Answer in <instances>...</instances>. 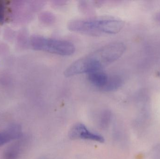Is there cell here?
Returning a JSON list of instances; mask_svg holds the SVG:
<instances>
[{"instance_id":"obj_1","label":"cell","mask_w":160,"mask_h":159,"mask_svg":"<svg viewBox=\"0 0 160 159\" xmlns=\"http://www.w3.org/2000/svg\"><path fill=\"white\" fill-rule=\"evenodd\" d=\"M126 46L120 42L111 43L80 58L65 70V76L71 77L83 73H89L114 62L122 56Z\"/></svg>"},{"instance_id":"obj_2","label":"cell","mask_w":160,"mask_h":159,"mask_svg":"<svg viewBox=\"0 0 160 159\" xmlns=\"http://www.w3.org/2000/svg\"><path fill=\"white\" fill-rule=\"evenodd\" d=\"M124 22L112 17L102 16L77 19L68 21V30L75 32L94 36L115 34L124 26Z\"/></svg>"},{"instance_id":"obj_3","label":"cell","mask_w":160,"mask_h":159,"mask_svg":"<svg viewBox=\"0 0 160 159\" xmlns=\"http://www.w3.org/2000/svg\"><path fill=\"white\" fill-rule=\"evenodd\" d=\"M34 49L63 56L72 55L76 51L73 43L68 41L34 35L30 40Z\"/></svg>"},{"instance_id":"obj_4","label":"cell","mask_w":160,"mask_h":159,"mask_svg":"<svg viewBox=\"0 0 160 159\" xmlns=\"http://www.w3.org/2000/svg\"><path fill=\"white\" fill-rule=\"evenodd\" d=\"M69 136L72 139H82L102 143L104 139L102 135L90 131L83 124H77L69 132Z\"/></svg>"},{"instance_id":"obj_5","label":"cell","mask_w":160,"mask_h":159,"mask_svg":"<svg viewBox=\"0 0 160 159\" xmlns=\"http://www.w3.org/2000/svg\"><path fill=\"white\" fill-rule=\"evenodd\" d=\"M22 136V129L20 125L12 124L5 129L0 132V147L13 140L20 139Z\"/></svg>"},{"instance_id":"obj_6","label":"cell","mask_w":160,"mask_h":159,"mask_svg":"<svg viewBox=\"0 0 160 159\" xmlns=\"http://www.w3.org/2000/svg\"><path fill=\"white\" fill-rule=\"evenodd\" d=\"M24 139H18L10 145L4 152L3 159H18L20 157L25 144Z\"/></svg>"},{"instance_id":"obj_7","label":"cell","mask_w":160,"mask_h":159,"mask_svg":"<svg viewBox=\"0 0 160 159\" xmlns=\"http://www.w3.org/2000/svg\"><path fill=\"white\" fill-rule=\"evenodd\" d=\"M88 75L89 82L100 90L105 85L109 77L106 73L101 71L89 73Z\"/></svg>"},{"instance_id":"obj_8","label":"cell","mask_w":160,"mask_h":159,"mask_svg":"<svg viewBox=\"0 0 160 159\" xmlns=\"http://www.w3.org/2000/svg\"><path fill=\"white\" fill-rule=\"evenodd\" d=\"M123 84L122 78L117 75L109 76L105 85L100 90L105 92L114 91L120 87Z\"/></svg>"},{"instance_id":"obj_9","label":"cell","mask_w":160,"mask_h":159,"mask_svg":"<svg viewBox=\"0 0 160 159\" xmlns=\"http://www.w3.org/2000/svg\"><path fill=\"white\" fill-rule=\"evenodd\" d=\"M41 19L44 23L47 24H51L54 22L55 20V16L49 12H46L42 13Z\"/></svg>"},{"instance_id":"obj_10","label":"cell","mask_w":160,"mask_h":159,"mask_svg":"<svg viewBox=\"0 0 160 159\" xmlns=\"http://www.w3.org/2000/svg\"><path fill=\"white\" fill-rule=\"evenodd\" d=\"M111 114L109 112L105 111L101 116L100 123L102 126H106L111 119Z\"/></svg>"},{"instance_id":"obj_11","label":"cell","mask_w":160,"mask_h":159,"mask_svg":"<svg viewBox=\"0 0 160 159\" xmlns=\"http://www.w3.org/2000/svg\"><path fill=\"white\" fill-rule=\"evenodd\" d=\"M6 4L3 1H0V24H2L5 19Z\"/></svg>"},{"instance_id":"obj_12","label":"cell","mask_w":160,"mask_h":159,"mask_svg":"<svg viewBox=\"0 0 160 159\" xmlns=\"http://www.w3.org/2000/svg\"><path fill=\"white\" fill-rule=\"evenodd\" d=\"M66 2L65 1H53L52 4L55 6H62V5L65 4Z\"/></svg>"}]
</instances>
